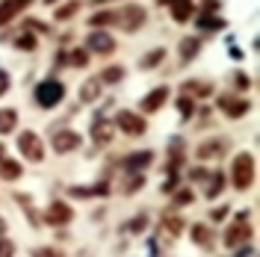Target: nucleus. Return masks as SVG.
Here are the masks:
<instances>
[{
	"mask_svg": "<svg viewBox=\"0 0 260 257\" xmlns=\"http://www.w3.org/2000/svg\"><path fill=\"white\" fill-rule=\"evenodd\" d=\"M222 186H225V177L216 172V175L210 177V189H207V195H210V198H216V195L222 192Z\"/></svg>",
	"mask_w": 260,
	"mask_h": 257,
	"instance_id": "nucleus-27",
	"label": "nucleus"
},
{
	"mask_svg": "<svg viewBox=\"0 0 260 257\" xmlns=\"http://www.w3.org/2000/svg\"><path fill=\"white\" fill-rule=\"evenodd\" d=\"M9 86H12V77H9L6 71H0V98L9 92Z\"/></svg>",
	"mask_w": 260,
	"mask_h": 257,
	"instance_id": "nucleus-35",
	"label": "nucleus"
},
{
	"mask_svg": "<svg viewBox=\"0 0 260 257\" xmlns=\"http://www.w3.org/2000/svg\"><path fill=\"white\" fill-rule=\"evenodd\" d=\"M231 180H234V189H251V183H254V157L251 154H237L234 157V166H231Z\"/></svg>",
	"mask_w": 260,
	"mask_h": 257,
	"instance_id": "nucleus-1",
	"label": "nucleus"
},
{
	"mask_svg": "<svg viewBox=\"0 0 260 257\" xmlns=\"http://www.w3.org/2000/svg\"><path fill=\"white\" fill-rule=\"evenodd\" d=\"M89 62V53H86V50H71V65H77V68H83V65Z\"/></svg>",
	"mask_w": 260,
	"mask_h": 257,
	"instance_id": "nucleus-30",
	"label": "nucleus"
},
{
	"mask_svg": "<svg viewBox=\"0 0 260 257\" xmlns=\"http://www.w3.org/2000/svg\"><path fill=\"white\" fill-rule=\"evenodd\" d=\"M30 3L32 0H3V3H0V27H6L12 18H18Z\"/></svg>",
	"mask_w": 260,
	"mask_h": 257,
	"instance_id": "nucleus-11",
	"label": "nucleus"
},
{
	"mask_svg": "<svg viewBox=\"0 0 260 257\" xmlns=\"http://www.w3.org/2000/svg\"><path fill=\"white\" fill-rule=\"evenodd\" d=\"M198 48H201V42H198V39H183V42H180V56H183V62H186L189 56H195Z\"/></svg>",
	"mask_w": 260,
	"mask_h": 257,
	"instance_id": "nucleus-22",
	"label": "nucleus"
},
{
	"mask_svg": "<svg viewBox=\"0 0 260 257\" xmlns=\"http://www.w3.org/2000/svg\"><path fill=\"white\" fill-rule=\"evenodd\" d=\"M121 77H124V68H121V65H110V68L101 74V83H118Z\"/></svg>",
	"mask_w": 260,
	"mask_h": 257,
	"instance_id": "nucleus-24",
	"label": "nucleus"
},
{
	"mask_svg": "<svg viewBox=\"0 0 260 257\" xmlns=\"http://www.w3.org/2000/svg\"><path fill=\"white\" fill-rule=\"evenodd\" d=\"M145 21H148V15H145V9H142V6H124V9H115V24H118V27H124L127 33L139 30Z\"/></svg>",
	"mask_w": 260,
	"mask_h": 257,
	"instance_id": "nucleus-3",
	"label": "nucleus"
},
{
	"mask_svg": "<svg viewBox=\"0 0 260 257\" xmlns=\"http://www.w3.org/2000/svg\"><path fill=\"white\" fill-rule=\"evenodd\" d=\"M48 3H56V0H48Z\"/></svg>",
	"mask_w": 260,
	"mask_h": 257,
	"instance_id": "nucleus-42",
	"label": "nucleus"
},
{
	"mask_svg": "<svg viewBox=\"0 0 260 257\" xmlns=\"http://www.w3.org/2000/svg\"><path fill=\"white\" fill-rule=\"evenodd\" d=\"M18 50H36V36H30V33H24V36H18Z\"/></svg>",
	"mask_w": 260,
	"mask_h": 257,
	"instance_id": "nucleus-28",
	"label": "nucleus"
},
{
	"mask_svg": "<svg viewBox=\"0 0 260 257\" xmlns=\"http://www.w3.org/2000/svg\"><path fill=\"white\" fill-rule=\"evenodd\" d=\"M3 157H6V148H3V142H0V160H3Z\"/></svg>",
	"mask_w": 260,
	"mask_h": 257,
	"instance_id": "nucleus-40",
	"label": "nucleus"
},
{
	"mask_svg": "<svg viewBox=\"0 0 260 257\" xmlns=\"http://www.w3.org/2000/svg\"><path fill=\"white\" fill-rule=\"evenodd\" d=\"M98 3H107V0H98Z\"/></svg>",
	"mask_w": 260,
	"mask_h": 257,
	"instance_id": "nucleus-41",
	"label": "nucleus"
},
{
	"mask_svg": "<svg viewBox=\"0 0 260 257\" xmlns=\"http://www.w3.org/2000/svg\"><path fill=\"white\" fill-rule=\"evenodd\" d=\"M162 228H166V234H169V237H178L180 231H183V222H180V216H175V213H172V216H166Z\"/></svg>",
	"mask_w": 260,
	"mask_h": 257,
	"instance_id": "nucleus-23",
	"label": "nucleus"
},
{
	"mask_svg": "<svg viewBox=\"0 0 260 257\" xmlns=\"http://www.w3.org/2000/svg\"><path fill=\"white\" fill-rule=\"evenodd\" d=\"M166 101H169V86H157L151 95H145V101H142V113H157Z\"/></svg>",
	"mask_w": 260,
	"mask_h": 257,
	"instance_id": "nucleus-15",
	"label": "nucleus"
},
{
	"mask_svg": "<svg viewBox=\"0 0 260 257\" xmlns=\"http://www.w3.org/2000/svg\"><path fill=\"white\" fill-rule=\"evenodd\" d=\"M151 160H154V154H151V151H136V154H127V157L121 160V166H124V169H130V172H136V169H145V166H151Z\"/></svg>",
	"mask_w": 260,
	"mask_h": 257,
	"instance_id": "nucleus-17",
	"label": "nucleus"
},
{
	"mask_svg": "<svg viewBox=\"0 0 260 257\" xmlns=\"http://www.w3.org/2000/svg\"><path fill=\"white\" fill-rule=\"evenodd\" d=\"M192 240L201 245V248H210L213 245V231L207 225H195L192 228Z\"/></svg>",
	"mask_w": 260,
	"mask_h": 257,
	"instance_id": "nucleus-21",
	"label": "nucleus"
},
{
	"mask_svg": "<svg viewBox=\"0 0 260 257\" xmlns=\"http://www.w3.org/2000/svg\"><path fill=\"white\" fill-rule=\"evenodd\" d=\"M89 24L92 27H107V24H115V9L113 12H98V15L89 18Z\"/></svg>",
	"mask_w": 260,
	"mask_h": 257,
	"instance_id": "nucleus-25",
	"label": "nucleus"
},
{
	"mask_svg": "<svg viewBox=\"0 0 260 257\" xmlns=\"http://www.w3.org/2000/svg\"><path fill=\"white\" fill-rule=\"evenodd\" d=\"M225 213H228L225 207H219V210H213L210 216H213V219H216V222H219V219H225Z\"/></svg>",
	"mask_w": 260,
	"mask_h": 257,
	"instance_id": "nucleus-38",
	"label": "nucleus"
},
{
	"mask_svg": "<svg viewBox=\"0 0 260 257\" xmlns=\"http://www.w3.org/2000/svg\"><path fill=\"white\" fill-rule=\"evenodd\" d=\"M101 77H89V80L80 86V101L83 104H92V101H98V95H101Z\"/></svg>",
	"mask_w": 260,
	"mask_h": 257,
	"instance_id": "nucleus-18",
	"label": "nucleus"
},
{
	"mask_svg": "<svg viewBox=\"0 0 260 257\" xmlns=\"http://www.w3.org/2000/svg\"><path fill=\"white\" fill-rule=\"evenodd\" d=\"M180 92L186 98H210L213 95V83L207 80H186L180 86Z\"/></svg>",
	"mask_w": 260,
	"mask_h": 257,
	"instance_id": "nucleus-16",
	"label": "nucleus"
},
{
	"mask_svg": "<svg viewBox=\"0 0 260 257\" xmlns=\"http://www.w3.org/2000/svg\"><path fill=\"white\" fill-rule=\"evenodd\" d=\"M21 172H24V169H21L15 160H6V157L0 160V177H3V180H18Z\"/></svg>",
	"mask_w": 260,
	"mask_h": 257,
	"instance_id": "nucleus-19",
	"label": "nucleus"
},
{
	"mask_svg": "<svg viewBox=\"0 0 260 257\" xmlns=\"http://www.w3.org/2000/svg\"><path fill=\"white\" fill-rule=\"evenodd\" d=\"M74 12H77V3H68V6H62V9H56V18H59V21H65V18L74 15Z\"/></svg>",
	"mask_w": 260,
	"mask_h": 257,
	"instance_id": "nucleus-33",
	"label": "nucleus"
},
{
	"mask_svg": "<svg viewBox=\"0 0 260 257\" xmlns=\"http://www.w3.org/2000/svg\"><path fill=\"white\" fill-rule=\"evenodd\" d=\"M142 183H145V177H142V175L130 177L127 183H124V192H136V189H139V186H142Z\"/></svg>",
	"mask_w": 260,
	"mask_h": 257,
	"instance_id": "nucleus-31",
	"label": "nucleus"
},
{
	"mask_svg": "<svg viewBox=\"0 0 260 257\" xmlns=\"http://www.w3.org/2000/svg\"><path fill=\"white\" fill-rule=\"evenodd\" d=\"M113 133H115V124L110 118H95L92 121V139H95V145H110L113 142Z\"/></svg>",
	"mask_w": 260,
	"mask_h": 257,
	"instance_id": "nucleus-10",
	"label": "nucleus"
},
{
	"mask_svg": "<svg viewBox=\"0 0 260 257\" xmlns=\"http://www.w3.org/2000/svg\"><path fill=\"white\" fill-rule=\"evenodd\" d=\"M216 104H219V110H222L228 118H243V115L251 110V104H248L245 98H240V95H222Z\"/></svg>",
	"mask_w": 260,
	"mask_h": 257,
	"instance_id": "nucleus-6",
	"label": "nucleus"
},
{
	"mask_svg": "<svg viewBox=\"0 0 260 257\" xmlns=\"http://www.w3.org/2000/svg\"><path fill=\"white\" fill-rule=\"evenodd\" d=\"M166 3H169V12H172V18H175L178 24H186L195 12L192 0H166Z\"/></svg>",
	"mask_w": 260,
	"mask_h": 257,
	"instance_id": "nucleus-14",
	"label": "nucleus"
},
{
	"mask_svg": "<svg viewBox=\"0 0 260 257\" xmlns=\"http://www.w3.org/2000/svg\"><path fill=\"white\" fill-rule=\"evenodd\" d=\"M62 98H65V86L59 80H42L39 86H36V104L45 107V110L59 107Z\"/></svg>",
	"mask_w": 260,
	"mask_h": 257,
	"instance_id": "nucleus-2",
	"label": "nucleus"
},
{
	"mask_svg": "<svg viewBox=\"0 0 260 257\" xmlns=\"http://www.w3.org/2000/svg\"><path fill=\"white\" fill-rule=\"evenodd\" d=\"M162 56H166V50H154V53H148V56H142V68H154V65L160 62Z\"/></svg>",
	"mask_w": 260,
	"mask_h": 257,
	"instance_id": "nucleus-29",
	"label": "nucleus"
},
{
	"mask_svg": "<svg viewBox=\"0 0 260 257\" xmlns=\"http://www.w3.org/2000/svg\"><path fill=\"white\" fill-rule=\"evenodd\" d=\"M12 254H15V245H12V240L3 237L0 240V257H12Z\"/></svg>",
	"mask_w": 260,
	"mask_h": 257,
	"instance_id": "nucleus-32",
	"label": "nucleus"
},
{
	"mask_svg": "<svg viewBox=\"0 0 260 257\" xmlns=\"http://www.w3.org/2000/svg\"><path fill=\"white\" fill-rule=\"evenodd\" d=\"M115 127H121L127 136H142L145 133V118L136 113H130V110H121V113L115 115Z\"/></svg>",
	"mask_w": 260,
	"mask_h": 257,
	"instance_id": "nucleus-5",
	"label": "nucleus"
},
{
	"mask_svg": "<svg viewBox=\"0 0 260 257\" xmlns=\"http://www.w3.org/2000/svg\"><path fill=\"white\" fill-rule=\"evenodd\" d=\"M50 145H53V151H56V154L77 151V148H80V133H74V130H56V133H53V139H50Z\"/></svg>",
	"mask_w": 260,
	"mask_h": 257,
	"instance_id": "nucleus-8",
	"label": "nucleus"
},
{
	"mask_svg": "<svg viewBox=\"0 0 260 257\" xmlns=\"http://www.w3.org/2000/svg\"><path fill=\"white\" fill-rule=\"evenodd\" d=\"M18 151H21L30 163H39L45 157V145H42V139H39L32 130H24V133L18 136Z\"/></svg>",
	"mask_w": 260,
	"mask_h": 257,
	"instance_id": "nucleus-4",
	"label": "nucleus"
},
{
	"mask_svg": "<svg viewBox=\"0 0 260 257\" xmlns=\"http://www.w3.org/2000/svg\"><path fill=\"white\" fill-rule=\"evenodd\" d=\"M32 257H62V251H56V248H36Z\"/></svg>",
	"mask_w": 260,
	"mask_h": 257,
	"instance_id": "nucleus-36",
	"label": "nucleus"
},
{
	"mask_svg": "<svg viewBox=\"0 0 260 257\" xmlns=\"http://www.w3.org/2000/svg\"><path fill=\"white\" fill-rule=\"evenodd\" d=\"M178 110H180V115H183V118H192V113H195V101L183 95V98L178 101Z\"/></svg>",
	"mask_w": 260,
	"mask_h": 257,
	"instance_id": "nucleus-26",
	"label": "nucleus"
},
{
	"mask_svg": "<svg viewBox=\"0 0 260 257\" xmlns=\"http://www.w3.org/2000/svg\"><path fill=\"white\" fill-rule=\"evenodd\" d=\"M148 225V219H136V222H133V231H139V228H145Z\"/></svg>",
	"mask_w": 260,
	"mask_h": 257,
	"instance_id": "nucleus-39",
	"label": "nucleus"
},
{
	"mask_svg": "<svg viewBox=\"0 0 260 257\" xmlns=\"http://www.w3.org/2000/svg\"><path fill=\"white\" fill-rule=\"evenodd\" d=\"M175 201H178V204H189V201H192V192H178Z\"/></svg>",
	"mask_w": 260,
	"mask_h": 257,
	"instance_id": "nucleus-37",
	"label": "nucleus"
},
{
	"mask_svg": "<svg viewBox=\"0 0 260 257\" xmlns=\"http://www.w3.org/2000/svg\"><path fill=\"white\" fill-rule=\"evenodd\" d=\"M248 237H251V225L243 219V222H237V225L225 234V245H228V248H237V245L248 242Z\"/></svg>",
	"mask_w": 260,
	"mask_h": 257,
	"instance_id": "nucleus-13",
	"label": "nucleus"
},
{
	"mask_svg": "<svg viewBox=\"0 0 260 257\" xmlns=\"http://www.w3.org/2000/svg\"><path fill=\"white\" fill-rule=\"evenodd\" d=\"M18 127V113L15 110H0V133H12Z\"/></svg>",
	"mask_w": 260,
	"mask_h": 257,
	"instance_id": "nucleus-20",
	"label": "nucleus"
},
{
	"mask_svg": "<svg viewBox=\"0 0 260 257\" xmlns=\"http://www.w3.org/2000/svg\"><path fill=\"white\" fill-rule=\"evenodd\" d=\"M45 219H48L50 225H68V222L74 219V210L68 207L65 201H53L48 207V216H45Z\"/></svg>",
	"mask_w": 260,
	"mask_h": 257,
	"instance_id": "nucleus-12",
	"label": "nucleus"
},
{
	"mask_svg": "<svg viewBox=\"0 0 260 257\" xmlns=\"http://www.w3.org/2000/svg\"><path fill=\"white\" fill-rule=\"evenodd\" d=\"M201 27H204V30H222V27H225V21H222V18H216V21H213V18H204V21H201Z\"/></svg>",
	"mask_w": 260,
	"mask_h": 257,
	"instance_id": "nucleus-34",
	"label": "nucleus"
},
{
	"mask_svg": "<svg viewBox=\"0 0 260 257\" xmlns=\"http://www.w3.org/2000/svg\"><path fill=\"white\" fill-rule=\"evenodd\" d=\"M225 151H228V139H210V142L195 148V157L198 160H219Z\"/></svg>",
	"mask_w": 260,
	"mask_h": 257,
	"instance_id": "nucleus-9",
	"label": "nucleus"
},
{
	"mask_svg": "<svg viewBox=\"0 0 260 257\" xmlns=\"http://www.w3.org/2000/svg\"><path fill=\"white\" fill-rule=\"evenodd\" d=\"M86 48L92 50V53H98V56H110V53L115 50V39L110 36V33L95 30V33H89V39H86Z\"/></svg>",
	"mask_w": 260,
	"mask_h": 257,
	"instance_id": "nucleus-7",
	"label": "nucleus"
}]
</instances>
